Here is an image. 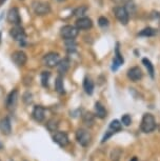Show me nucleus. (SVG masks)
Wrapping results in <instances>:
<instances>
[{
	"instance_id": "nucleus-31",
	"label": "nucleus",
	"mask_w": 160,
	"mask_h": 161,
	"mask_svg": "<svg viewBox=\"0 0 160 161\" xmlns=\"http://www.w3.org/2000/svg\"><path fill=\"white\" fill-rule=\"evenodd\" d=\"M65 45H66V50L68 51H74L75 47H76V44H75L74 40H65Z\"/></svg>"
},
{
	"instance_id": "nucleus-3",
	"label": "nucleus",
	"mask_w": 160,
	"mask_h": 161,
	"mask_svg": "<svg viewBox=\"0 0 160 161\" xmlns=\"http://www.w3.org/2000/svg\"><path fill=\"white\" fill-rule=\"evenodd\" d=\"M60 60L61 59H60V56L58 53L50 52V53H47V55L43 57L42 62H43V64L45 66H47V68H55V66H57V64L59 63Z\"/></svg>"
},
{
	"instance_id": "nucleus-21",
	"label": "nucleus",
	"mask_w": 160,
	"mask_h": 161,
	"mask_svg": "<svg viewBox=\"0 0 160 161\" xmlns=\"http://www.w3.org/2000/svg\"><path fill=\"white\" fill-rule=\"evenodd\" d=\"M157 35V31L153 28H144L142 31H140V33L138 34V36H142V37H152V36Z\"/></svg>"
},
{
	"instance_id": "nucleus-8",
	"label": "nucleus",
	"mask_w": 160,
	"mask_h": 161,
	"mask_svg": "<svg viewBox=\"0 0 160 161\" xmlns=\"http://www.w3.org/2000/svg\"><path fill=\"white\" fill-rule=\"evenodd\" d=\"M12 60L16 65L18 66H23L28 61V56L25 52L22 51H15L12 54Z\"/></svg>"
},
{
	"instance_id": "nucleus-1",
	"label": "nucleus",
	"mask_w": 160,
	"mask_h": 161,
	"mask_svg": "<svg viewBox=\"0 0 160 161\" xmlns=\"http://www.w3.org/2000/svg\"><path fill=\"white\" fill-rule=\"evenodd\" d=\"M140 129L143 133H146V134H150V133L154 132L156 129L155 117L150 113L144 114L143 117H142V120H141Z\"/></svg>"
},
{
	"instance_id": "nucleus-29",
	"label": "nucleus",
	"mask_w": 160,
	"mask_h": 161,
	"mask_svg": "<svg viewBox=\"0 0 160 161\" xmlns=\"http://www.w3.org/2000/svg\"><path fill=\"white\" fill-rule=\"evenodd\" d=\"M47 129H49L51 132H54V130H57L58 123H57V121L55 119H52V120H50L49 122L47 123Z\"/></svg>"
},
{
	"instance_id": "nucleus-5",
	"label": "nucleus",
	"mask_w": 160,
	"mask_h": 161,
	"mask_svg": "<svg viewBox=\"0 0 160 161\" xmlns=\"http://www.w3.org/2000/svg\"><path fill=\"white\" fill-rule=\"evenodd\" d=\"M76 139L78 141V143L82 147H87L91 143V140H92V136L91 134L87 132L86 130L84 129H79L76 132Z\"/></svg>"
},
{
	"instance_id": "nucleus-9",
	"label": "nucleus",
	"mask_w": 160,
	"mask_h": 161,
	"mask_svg": "<svg viewBox=\"0 0 160 161\" xmlns=\"http://www.w3.org/2000/svg\"><path fill=\"white\" fill-rule=\"evenodd\" d=\"M10 34L12 37H13L14 40L20 41V42L25 40V37H26L25 30H23V28L21 25H15L14 28H12L10 31Z\"/></svg>"
},
{
	"instance_id": "nucleus-34",
	"label": "nucleus",
	"mask_w": 160,
	"mask_h": 161,
	"mask_svg": "<svg viewBox=\"0 0 160 161\" xmlns=\"http://www.w3.org/2000/svg\"><path fill=\"white\" fill-rule=\"evenodd\" d=\"M114 2H116V3H120V2H122V0H113Z\"/></svg>"
},
{
	"instance_id": "nucleus-30",
	"label": "nucleus",
	"mask_w": 160,
	"mask_h": 161,
	"mask_svg": "<svg viewBox=\"0 0 160 161\" xmlns=\"http://www.w3.org/2000/svg\"><path fill=\"white\" fill-rule=\"evenodd\" d=\"M98 24L101 28H105V26H108V24H110V22H108V18H105L104 16H101V17H99V19H98Z\"/></svg>"
},
{
	"instance_id": "nucleus-12",
	"label": "nucleus",
	"mask_w": 160,
	"mask_h": 161,
	"mask_svg": "<svg viewBox=\"0 0 160 161\" xmlns=\"http://www.w3.org/2000/svg\"><path fill=\"white\" fill-rule=\"evenodd\" d=\"M76 28L78 30H89L93 26V21L89 17H81L76 20Z\"/></svg>"
},
{
	"instance_id": "nucleus-18",
	"label": "nucleus",
	"mask_w": 160,
	"mask_h": 161,
	"mask_svg": "<svg viewBox=\"0 0 160 161\" xmlns=\"http://www.w3.org/2000/svg\"><path fill=\"white\" fill-rule=\"evenodd\" d=\"M95 115L100 119H103V118L107 117V110L102 105V103L99 101L95 103Z\"/></svg>"
},
{
	"instance_id": "nucleus-33",
	"label": "nucleus",
	"mask_w": 160,
	"mask_h": 161,
	"mask_svg": "<svg viewBox=\"0 0 160 161\" xmlns=\"http://www.w3.org/2000/svg\"><path fill=\"white\" fill-rule=\"evenodd\" d=\"M130 161H138V158H137V157H136V156H134V157H133V158H132V159H131V160H130Z\"/></svg>"
},
{
	"instance_id": "nucleus-36",
	"label": "nucleus",
	"mask_w": 160,
	"mask_h": 161,
	"mask_svg": "<svg viewBox=\"0 0 160 161\" xmlns=\"http://www.w3.org/2000/svg\"><path fill=\"white\" fill-rule=\"evenodd\" d=\"M0 37H1V33H0Z\"/></svg>"
},
{
	"instance_id": "nucleus-7",
	"label": "nucleus",
	"mask_w": 160,
	"mask_h": 161,
	"mask_svg": "<svg viewBox=\"0 0 160 161\" xmlns=\"http://www.w3.org/2000/svg\"><path fill=\"white\" fill-rule=\"evenodd\" d=\"M33 8H34L35 14L38 15V16H44V15L49 14L51 12L50 4L47 2H43V1L35 2L34 5H33Z\"/></svg>"
},
{
	"instance_id": "nucleus-4",
	"label": "nucleus",
	"mask_w": 160,
	"mask_h": 161,
	"mask_svg": "<svg viewBox=\"0 0 160 161\" xmlns=\"http://www.w3.org/2000/svg\"><path fill=\"white\" fill-rule=\"evenodd\" d=\"M114 15L117 18V20L123 25H126L130 20V14L128 13L126 8L124 7H115L114 8Z\"/></svg>"
},
{
	"instance_id": "nucleus-6",
	"label": "nucleus",
	"mask_w": 160,
	"mask_h": 161,
	"mask_svg": "<svg viewBox=\"0 0 160 161\" xmlns=\"http://www.w3.org/2000/svg\"><path fill=\"white\" fill-rule=\"evenodd\" d=\"M8 22L13 24V25H20L21 24V17L19 14V10L17 8H11L8 12Z\"/></svg>"
},
{
	"instance_id": "nucleus-22",
	"label": "nucleus",
	"mask_w": 160,
	"mask_h": 161,
	"mask_svg": "<svg viewBox=\"0 0 160 161\" xmlns=\"http://www.w3.org/2000/svg\"><path fill=\"white\" fill-rule=\"evenodd\" d=\"M55 89L59 94L64 93V86H63V78L61 75L57 76L56 81H55Z\"/></svg>"
},
{
	"instance_id": "nucleus-14",
	"label": "nucleus",
	"mask_w": 160,
	"mask_h": 161,
	"mask_svg": "<svg viewBox=\"0 0 160 161\" xmlns=\"http://www.w3.org/2000/svg\"><path fill=\"white\" fill-rule=\"evenodd\" d=\"M0 130L3 135H10L12 132L11 120L8 117H4L0 120Z\"/></svg>"
},
{
	"instance_id": "nucleus-24",
	"label": "nucleus",
	"mask_w": 160,
	"mask_h": 161,
	"mask_svg": "<svg viewBox=\"0 0 160 161\" xmlns=\"http://www.w3.org/2000/svg\"><path fill=\"white\" fill-rule=\"evenodd\" d=\"M86 11H87V7H86V5H80L79 8H77L76 10L74 11V15L77 18L84 17V15H86Z\"/></svg>"
},
{
	"instance_id": "nucleus-17",
	"label": "nucleus",
	"mask_w": 160,
	"mask_h": 161,
	"mask_svg": "<svg viewBox=\"0 0 160 161\" xmlns=\"http://www.w3.org/2000/svg\"><path fill=\"white\" fill-rule=\"evenodd\" d=\"M56 68H57V71L59 73V75L62 76L63 74H65V73L68 72L69 68H70V61H69V59H66V58L60 60Z\"/></svg>"
},
{
	"instance_id": "nucleus-13",
	"label": "nucleus",
	"mask_w": 160,
	"mask_h": 161,
	"mask_svg": "<svg viewBox=\"0 0 160 161\" xmlns=\"http://www.w3.org/2000/svg\"><path fill=\"white\" fill-rule=\"evenodd\" d=\"M17 101H18V91L13 90L8 94V96L7 98V108H10V110L14 108L15 106L17 105Z\"/></svg>"
},
{
	"instance_id": "nucleus-10",
	"label": "nucleus",
	"mask_w": 160,
	"mask_h": 161,
	"mask_svg": "<svg viewBox=\"0 0 160 161\" xmlns=\"http://www.w3.org/2000/svg\"><path fill=\"white\" fill-rule=\"evenodd\" d=\"M143 73L141 71L140 68L138 66H133L128 71V78L133 82H137L140 79H142Z\"/></svg>"
},
{
	"instance_id": "nucleus-23",
	"label": "nucleus",
	"mask_w": 160,
	"mask_h": 161,
	"mask_svg": "<svg viewBox=\"0 0 160 161\" xmlns=\"http://www.w3.org/2000/svg\"><path fill=\"white\" fill-rule=\"evenodd\" d=\"M142 63L144 64V66L146 68L147 73L150 74L151 78H154V73H155V69H154V65L152 64V62H151L147 58H143L142 59Z\"/></svg>"
},
{
	"instance_id": "nucleus-2",
	"label": "nucleus",
	"mask_w": 160,
	"mask_h": 161,
	"mask_svg": "<svg viewBox=\"0 0 160 161\" xmlns=\"http://www.w3.org/2000/svg\"><path fill=\"white\" fill-rule=\"evenodd\" d=\"M78 31H79V30H78L76 26L68 24V25H64L60 29V35H61V37L64 39V40H74V39L77 37Z\"/></svg>"
},
{
	"instance_id": "nucleus-27",
	"label": "nucleus",
	"mask_w": 160,
	"mask_h": 161,
	"mask_svg": "<svg viewBox=\"0 0 160 161\" xmlns=\"http://www.w3.org/2000/svg\"><path fill=\"white\" fill-rule=\"evenodd\" d=\"M49 78H50V73L49 72H42L41 83L43 86H47V84H49Z\"/></svg>"
},
{
	"instance_id": "nucleus-26",
	"label": "nucleus",
	"mask_w": 160,
	"mask_h": 161,
	"mask_svg": "<svg viewBox=\"0 0 160 161\" xmlns=\"http://www.w3.org/2000/svg\"><path fill=\"white\" fill-rule=\"evenodd\" d=\"M121 154H122V151L120 150V148H114L111 154L112 161H119L120 157H121Z\"/></svg>"
},
{
	"instance_id": "nucleus-25",
	"label": "nucleus",
	"mask_w": 160,
	"mask_h": 161,
	"mask_svg": "<svg viewBox=\"0 0 160 161\" xmlns=\"http://www.w3.org/2000/svg\"><path fill=\"white\" fill-rule=\"evenodd\" d=\"M83 123H86V125L92 126L94 124V115L92 113H86L83 115Z\"/></svg>"
},
{
	"instance_id": "nucleus-35",
	"label": "nucleus",
	"mask_w": 160,
	"mask_h": 161,
	"mask_svg": "<svg viewBox=\"0 0 160 161\" xmlns=\"http://www.w3.org/2000/svg\"><path fill=\"white\" fill-rule=\"evenodd\" d=\"M58 2H62V1H65V0H57Z\"/></svg>"
},
{
	"instance_id": "nucleus-19",
	"label": "nucleus",
	"mask_w": 160,
	"mask_h": 161,
	"mask_svg": "<svg viewBox=\"0 0 160 161\" xmlns=\"http://www.w3.org/2000/svg\"><path fill=\"white\" fill-rule=\"evenodd\" d=\"M83 89L86 91V93L87 95H92L94 92V82L91 80L90 78H84L83 80Z\"/></svg>"
},
{
	"instance_id": "nucleus-20",
	"label": "nucleus",
	"mask_w": 160,
	"mask_h": 161,
	"mask_svg": "<svg viewBox=\"0 0 160 161\" xmlns=\"http://www.w3.org/2000/svg\"><path fill=\"white\" fill-rule=\"evenodd\" d=\"M121 129H122V123H121V121H119V120H113L110 123V126H108V130L113 132L114 134L121 130Z\"/></svg>"
},
{
	"instance_id": "nucleus-28",
	"label": "nucleus",
	"mask_w": 160,
	"mask_h": 161,
	"mask_svg": "<svg viewBox=\"0 0 160 161\" xmlns=\"http://www.w3.org/2000/svg\"><path fill=\"white\" fill-rule=\"evenodd\" d=\"M121 123L124 126L131 125V123H132V118H131V116H130V115H128V114L123 115V116L121 117Z\"/></svg>"
},
{
	"instance_id": "nucleus-11",
	"label": "nucleus",
	"mask_w": 160,
	"mask_h": 161,
	"mask_svg": "<svg viewBox=\"0 0 160 161\" xmlns=\"http://www.w3.org/2000/svg\"><path fill=\"white\" fill-rule=\"evenodd\" d=\"M54 142H56L59 147H66L69 144V137L65 133L63 132H56L53 136Z\"/></svg>"
},
{
	"instance_id": "nucleus-16",
	"label": "nucleus",
	"mask_w": 160,
	"mask_h": 161,
	"mask_svg": "<svg viewBox=\"0 0 160 161\" xmlns=\"http://www.w3.org/2000/svg\"><path fill=\"white\" fill-rule=\"evenodd\" d=\"M123 61H124V60H123L122 55L120 54L119 44H117V47L115 48V58L113 60V66H112V69H113V71H116V69L122 64Z\"/></svg>"
},
{
	"instance_id": "nucleus-32",
	"label": "nucleus",
	"mask_w": 160,
	"mask_h": 161,
	"mask_svg": "<svg viewBox=\"0 0 160 161\" xmlns=\"http://www.w3.org/2000/svg\"><path fill=\"white\" fill-rule=\"evenodd\" d=\"M29 97H32V95L30 93H25V96H23V101H25L26 104H29V103L32 102V99H29Z\"/></svg>"
},
{
	"instance_id": "nucleus-15",
	"label": "nucleus",
	"mask_w": 160,
	"mask_h": 161,
	"mask_svg": "<svg viewBox=\"0 0 160 161\" xmlns=\"http://www.w3.org/2000/svg\"><path fill=\"white\" fill-rule=\"evenodd\" d=\"M33 117L38 122H42L45 118V108H42L41 105H37L33 110Z\"/></svg>"
}]
</instances>
